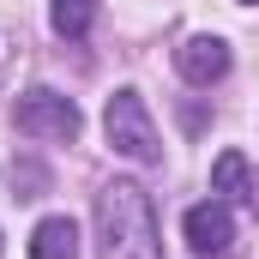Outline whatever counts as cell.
Instances as JSON below:
<instances>
[{"instance_id": "8992f818", "label": "cell", "mask_w": 259, "mask_h": 259, "mask_svg": "<svg viewBox=\"0 0 259 259\" xmlns=\"http://www.w3.org/2000/svg\"><path fill=\"white\" fill-rule=\"evenodd\" d=\"M30 259H78V223L72 217H42L30 229Z\"/></svg>"}, {"instance_id": "5b68a950", "label": "cell", "mask_w": 259, "mask_h": 259, "mask_svg": "<svg viewBox=\"0 0 259 259\" xmlns=\"http://www.w3.org/2000/svg\"><path fill=\"white\" fill-rule=\"evenodd\" d=\"M175 66H181L187 84H217L229 72V42L223 36H187L181 55H175Z\"/></svg>"}, {"instance_id": "52a82bcc", "label": "cell", "mask_w": 259, "mask_h": 259, "mask_svg": "<svg viewBox=\"0 0 259 259\" xmlns=\"http://www.w3.org/2000/svg\"><path fill=\"white\" fill-rule=\"evenodd\" d=\"M211 193L217 199H253L247 193V157H241V151H223V157L211 163Z\"/></svg>"}, {"instance_id": "3957f363", "label": "cell", "mask_w": 259, "mask_h": 259, "mask_svg": "<svg viewBox=\"0 0 259 259\" xmlns=\"http://www.w3.org/2000/svg\"><path fill=\"white\" fill-rule=\"evenodd\" d=\"M12 121L18 133H30V139H78V103L61 97V91H49V84H36V91H24L18 97V109H12Z\"/></svg>"}, {"instance_id": "ba28073f", "label": "cell", "mask_w": 259, "mask_h": 259, "mask_svg": "<svg viewBox=\"0 0 259 259\" xmlns=\"http://www.w3.org/2000/svg\"><path fill=\"white\" fill-rule=\"evenodd\" d=\"M97 18V0H49V24L55 36H84Z\"/></svg>"}, {"instance_id": "7a4b0ae2", "label": "cell", "mask_w": 259, "mask_h": 259, "mask_svg": "<svg viewBox=\"0 0 259 259\" xmlns=\"http://www.w3.org/2000/svg\"><path fill=\"white\" fill-rule=\"evenodd\" d=\"M103 133H109V145H115L121 157H133V163H157V157H163L157 127H151L139 91H115V97H109V109H103Z\"/></svg>"}, {"instance_id": "277c9868", "label": "cell", "mask_w": 259, "mask_h": 259, "mask_svg": "<svg viewBox=\"0 0 259 259\" xmlns=\"http://www.w3.org/2000/svg\"><path fill=\"white\" fill-rule=\"evenodd\" d=\"M181 229H187V247H193V253H211V259L229 253V241H235V217H229V205H223V199L193 205Z\"/></svg>"}, {"instance_id": "9c48e42d", "label": "cell", "mask_w": 259, "mask_h": 259, "mask_svg": "<svg viewBox=\"0 0 259 259\" xmlns=\"http://www.w3.org/2000/svg\"><path fill=\"white\" fill-rule=\"evenodd\" d=\"M247 6H253V0H247Z\"/></svg>"}, {"instance_id": "6da1fadb", "label": "cell", "mask_w": 259, "mask_h": 259, "mask_svg": "<svg viewBox=\"0 0 259 259\" xmlns=\"http://www.w3.org/2000/svg\"><path fill=\"white\" fill-rule=\"evenodd\" d=\"M97 241H103V259H163L157 205L139 181H109L97 193Z\"/></svg>"}]
</instances>
